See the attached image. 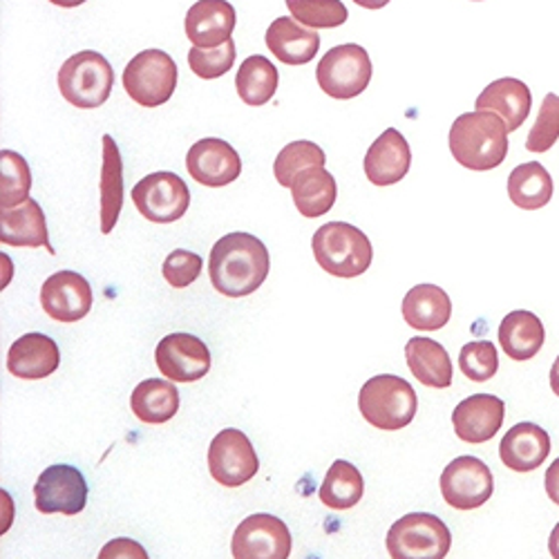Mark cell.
Here are the masks:
<instances>
[{
	"mask_svg": "<svg viewBox=\"0 0 559 559\" xmlns=\"http://www.w3.org/2000/svg\"><path fill=\"white\" fill-rule=\"evenodd\" d=\"M186 168L198 183L209 186V189H222L240 177L242 159L224 139L206 136L191 146L186 155Z\"/></svg>",
	"mask_w": 559,
	"mask_h": 559,
	"instance_id": "cell-15",
	"label": "cell"
},
{
	"mask_svg": "<svg viewBox=\"0 0 559 559\" xmlns=\"http://www.w3.org/2000/svg\"><path fill=\"white\" fill-rule=\"evenodd\" d=\"M450 546V528L428 512H409L396 520L388 533V552L392 559H443Z\"/></svg>",
	"mask_w": 559,
	"mask_h": 559,
	"instance_id": "cell-7",
	"label": "cell"
},
{
	"mask_svg": "<svg viewBox=\"0 0 559 559\" xmlns=\"http://www.w3.org/2000/svg\"><path fill=\"white\" fill-rule=\"evenodd\" d=\"M271 269L264 242L251 233H228L213 245L209 275L213 287L226 298H245L258 292Z\"/></svg>",
	"mask_w": 559,
	"mask_h": 559,
	"instance_id": "cell-1",
	"label": "cell"
},
{
	"mask_svg": "<svg viewBox=\"0 0 559 559\" xmlns=\"http://www.w3.org/2000/svg\"><path fill=\"white\" fill-rule=\"evenodd\" d=\"M546 341L544 324L533 311H510L499 324V345L512 360L535 358Z\"/></svg>",
	"mask_w": 559,
	"mask_h": 559,
	"instance_id": "cell-26",
	"label": "cell"
},
{
	"mask_svg": "<svg viewBox=\"0 0 559 559\" xmlns=\"http://www.w3.org/2000/svg\"><path fill=\"white\" fill-rule=\"evenodd\" d=\"M495 492V477L477 456H456L441 475V495L454 510L481 508Z\"/></svg>",
	"mask_w": 559,
	"mask_h": 559,
	"instance_id": "cell-11",
	"label": "cell"
},
{
	"mask_svg": "<svg viewBox=\"0 0 559 559\" xmlns=\"http://www.w3.org/2000/svg\"><path fill=\"white\" fill-rule=\"evenodd\" d=\"M177 63L164 50L139 52L123 70V90L142 108H159L177 90Z\"/></svg>",
	"mask_w": 559,
	"mask_h": 559,
	"instance_id": "cell-6",
	"label": "cell"
},
{
	"mask_svg": "<svg viewBox=\"0 0 559 559\" xmlns=\"http://www.w3.org/2000/svg\"><path fill=\"white\" fill-rule=\"evenodd\" d=\"M365 175L374 186H392L405 179L412 166V151L407 139L396 130L388 128L365 155Z\"/></svg>",
	"mask_w": 559,
	"mask_h": 559,
	"instance_id": "cell-19",
	"label": "cell"
},
{
	"mask_svg": "<svg viewBox=\"0 0 559 559\" xmlns=\"http://www.w3.org/2000/svg\"><path fill=\"white\" fill-rule=\"evenodd\" d=\"M292 16L311 29H332L341 27L349 12L341 0H287Z\"/></svg>",
	"mask_w": 559,
	"mask_h": 559,
	"instance_id": "cell-36",
	"label": "cell"
},
{
	"mask_svg": "<svg viewBox=\"0 0 559 559\" xmlns=\"http://www.w3.org/2000/svg\"><path fill=\"white\" fill-rule=\"evenodd\" d=\"M130 407L142 424L159 426L170 421V418L177 414L179 392L170 381L148 379L134 388L130 396Z\"/></svg>",
	"mask_w": 559,
	"mask_h": 559,
	"instance_id": "cell-30",
	"label": "cell"
},
{
	"mask_svg": "<svg viewBox=\"0 0 559 559\" xmlns=\"http://www.w3.org/2000/svg\"><path fill=\"white\" fill-rule=\"evenodd\" d=\"M550 454V437L535 424L512 426L499 445V456L506 468L515 473H533Z\"/></svg>",
	"mask_w": 559,
	"mask_h": 559,
	"instance_id": "cell-24",
	"label": "cell"
},
{
	"mask_svg": "<svg viewBox=\"0 0 559 559\" xmlns=\"http://www.w3.org/2000/svg\"><path fill=\"white\" fill-rule=\"evenodd\" d=\"M452 316L450 296L437 285H416L403 298V318L418 332L443 330Z\"/></svg>",
	"mask_w": 559,
	"mask_h": 559,
	"instance_id": "cell-25",
	"label": "cell"
},
{
	"mask_svg": "<svg viewBox=\"0 0 559 559\" xmlns=\"http://www.w3.org/2000/svg\"><path fill=\"white\" fill-rule=\"evenodd\" d=\"M202 269H204V260L198 253L177 249L164 260L162 273H164V280L170 287L186 289V287H191L195 280L200 277Z\"/></svg>",
	"mask_w": 559,
	"mask_h": 559,
	"instance_id": "cell-40",
	"label": "cell"
},
{
	"mask_svg": "<svg viewBox=\"0 0 559 559\" xmlns=\"http://www.w3.org/2000/svg\"><path fill=\"white\" fill-rule=\"evenodd\" d=\"M362 492H365V481L360 471L349 461L338 459L328 471V477H324L318 490V497L332 510H349L362 499Z\"/></svg>",
	"mask_w": 559,
	"mask_h": 559,
	"instance_id": "cell-32",
	"label": "cell"
},
{
	"mask_svg": "<svg viewBox=\"0 0 559 559\" xmlns=\"http://www.w3.org/2000/svg\"><path fill=\"white\" fill-rule=\"evenodd\" d=\"M52 5H57V8H66V10H70V8H79V5H83V3H87V0H50Z\"/></svg>",
	"mask_w": 559,
	"mask_h": 559,
	"instance_id": "cell-46",
	"label": "cell"
},
{
	"mask_svg": "<svg viewBox=\"0 0 559 559\" xmlns=\"http://www.w3.org/2000/svg\"><path fill=\"white\" fill-rule=\"evenodd\" d=\"M407 367L414 379L435 390H445L452 385V362L445 347L432 338L416 336L405 345Z\"/></svg>",
	"mask_w": 559,
	"mask_h": 559,
	"instance_id": "cell-27",
	"label": "cell"
},
{
	"mask_svg": "<svg viewBox=\"0 0 559 559\" xmlns=\"http://www.w3.org/2000/svg\"><path fill=\"white\" fill-rule=\"evenodd\" d=\"M475 108L497 112L506 121L508 132H515L522 128V123L531 115V108H533L531 87L524 81L512 79V76L497 79L490 85H486V90H481Z\"/></svg>",
	"mask_w": 559,
	"mask_h": 559,
	"instance_id": "cell-23",
	"label": "cell"
},
{
	"mask_svg": "<svg viewBox=\"0 0 559 559\" xmlns=\"http://www.w3.org/2000/svg\"><path fill=\"white\" fill-rule=\"evenodd\" d=\"M40 307L55 322H79L92 309V287L76 271H59L43 283Z\"/></svg>",
	"mask_w": 559,
	"mask_h": 559,
	"instance_id": "cell-16",
	"label": "cell"
},
{
	"mask_svg": "<svg viewBox=\"0 0 559 559\" xmlns=\"http://www.w3.org/2000/svg\"><path fill=\"white\" fill-rule=\"evenodd\" d=\"M59 90L63 99L81 110L102 108L115 85V72L99 52L83 50L72 55L59 70Z\"/></svg>",
	"mask_w": 559,
	"mask_h": 559,
	"instance_id": "cell-5",
	"label": "cell"
},
{
	"mask_svg": "<svg viewBox=\"0 0 559 559\" xmlns=\"http://www.w3.org/2000/svg\"><path fill=\"white\" fill-rule=\"evenodd\" d=\"M155 362L173 383H195L211 371V352L193 334H168L155 349Z\"/></svg>",
	"mask_w": 559,
	"mask_h": 559,
	"instance_id": "cell-14",
	"label": "cell"
},
{
	"mask_svg": "<svg viewBox=\"0 0 559 559\" xmlns=\"http://www.w3.org/2000/svg\"><path fill=\"white\" fill-rule=\"evenodd\" d=\"M448 146L463 168L468 170H492L503 164L508 155V128L497 112L475 110L454 119Z\"/></svg>",
	"mask_w": 559,
	"mask_h": 559,
	"instance_id": "cell-2",
	"label": "cell"
},
{
	"mask_svg": "<svg viewBox=\"0 0 559 559\" xmlns=\"http://www.w3.org/2000/svg\"><path fill=\"white\" fill-rule=\"evenodd\" d=\"M102 559H112V557H134V559H146L148 552L142 544H136L132 539H126V537H119V539H112L108 546L102 548L99 552Z\"/></svg>",
	"mask_w": 559,
	"mask_h": 559,
	"instance_id": "cell-41",
	"label": "cell"
},
{
	"mask_svg": "<svg viewBox=\"0 0 559 559\" xmlns=\"http://www.w3.org/2000/svg\"><path fill=\"white\" fill-rule=\"evenodd\" d=\"M0 242L19 249L45 247L52 255V242L48 238V222L36 200H25L19 206L0 209Z\"/></svg>",
	"mask_w": 559,
	"mask_h": 559,
	"instance_id": "cell-20",
	"label": "cell"
},
{
	"mask_svg": "<svg viewBox=\"0 0 559 559\" xmlns=\"http://www.w3.org/2000/svg\"><path fill=\"white\" fill-rule=\"evenodd\" d=\"M371 59L365 48L356 43H345L332 48L316 68V81L324 95L347 102L367 90L371 81Z\"/></svg>",
	"mask_w": 559,
	"mask_h": 559,
	"instance_id": "cell-8",
	"label": "cell"
},
{
	"mask_svg": "<svg viewBox=\"0 0 559 559\" xmlns=\"http://www.w3.org/2000/svg\"><path fill=\"white\" fill-rule=\"evenodd\" d=\"M230 552L236 559H287L292 555V533L273 515H251L233 533Z\"/></svg>",
	"mask_w": 559,
	"mask_h": 559,
	"instance_id": "cell-13",
	"label": "cell"
},
{
	"mask_svg": "<svg viewBox=\"0 0 559 559\" xmlns=\"http://www.w3.org/2000/svg\"><path fill=\"white\" fill-rule=\"evenodd\" d=\"M61 365L59 345L45 334L21 336L8 354V369L12 377L23 381L48 379Z\"/></svg>",
	"mask_w": 559,
	"mask_h": 559,
	"instance_id": "cell-22",
	"label": "cell"
},
{
	"mask_svg": "<svg viewBox=\"0 0 559 559\" xmlns=\"http://www.w3.org/2000/svg\"><path fill=\"white\" fill-rule=\"evenodd\" d=\"M358 407L369 426L385 432H396L414 421L418 399L405 379L394 374H379L360 388Z\"/></svg>",
	"mask_w": 559,
	"mask_h": 559,
	"instance_id": "cell-4",
	"label": "cell"
},
{
	"mask_svg": "<svg viewBox=\"0 0 559 559\" xmlns=\"http://www.w3.org/2000/svg\"><path fill=\"white\" fill-rule=\"evenodd\" d=\"M104 164H102V233L108 236L119 222L123 206V159L110 134H104Z\"/></svg>",
	"mask_w": 559,
	"mask_h": 559,
	"instance_id": "cell-29",
	"label": "cell"
},
{
	"mask_svg": "<svg viewBox=\"0 0 559 559\" xmlns=\"http://www.w3.org/2000/svg\"><path fill=\"white\" fill-rule=\"evenodd\" d=\"M264 43L269 52L285 66H305L311 63L320 50V34L296 19L280 16L269 25Z\"/></svg>",
	"mask_w": 559,
	"mask_h": 559,
	"instance_id": "cell-21",
	"label": "cell"
},
{
	"mask_svg": "<svg viewBox=\"0 0 559 559\" xmlns=\"http://www.w3.org/2000/svg\"><path fill=\"white\" fill-rule=\"evenodd\" d=\"M548 550H550V557H552V559H559V522H557V526H555L552 533H550Z\"/></svg>",
	"mask_w": 559,
	"mask_h": 559,
	"instance_id": "cell-44",
	"label": "cell"
},
{
	"mask_svg": "<svg viewBox=\"0 0 559 559\" xmlns=\"http://www.w3.org/2000/svg\"><path fill=\"white\" fill-rule=\"evenodd\" d=\"M552 177L539 162L520 164L508 175V198L524 211L544 209L552 200Z\"/></svg>",
	"mask_w": 559,
	"mask_h": 559,
	"instance_id": "cell-31",
	"label": "cell"
},
{
	"mask_svg": "<svg viewBox=\"0 0 559 559\" xmlns=\"http://www.w3.org/2000/svg\"><path fill=\"white\" fill-rule=\"evenodd\" d=\"M136 211L148 222L170 224L186 215L191 206V191L186 181L168 170L151 173L132 189Z\"/></svg>",
	"mask_w": 559,
	"mask_h": 559,
	"instance_id": "cell-9",
	"label": "cell"
},
{
	"mask_svg": "<svg viewBox=\"0 0 559 559\" xmlns=\"http://www.w3.org/2000/svg\"><path fill=\"white\" fill-rule=\"evenodd\" d=\"M292 195L298 213L313 219L328 215L334 209L338 198V183L330 170H324V166H311L294 179Z\"/></svg>",
	"mask_w": 559,
	"mask_h": 559,
	"instance_id": "cell-28",
	"label": "cell"
},
{
	"mask_svg": "<svg viewBox=\"0 0 559 559\" xmlns=\"http://www.w3.org/2000/svg\"><path fill=\"white\" fill-rule=\"evenodd\" d=\"M559 139V97L548 92L542 102L535 126L528 132L526 148L531 153H548Z\"/></svg>",
	"mask_w": 559,
	"mask_h": 559,
	"instance_id": "cell-38",
	"label": "cell"
},
{
	"mask_svg": "<svg viewBox=\"0 0 559 559\" xmlns=\"http://www.w3.org/2000/svg\"><path fill=\"white\" fill-rule=\"evenodd\" d=\"M34 503L43 515H79L87 503V484L74 465H50L34 484Z\"/></svg>",
	"mask_w": 559,
	"mask_h": 559,
	"instance_id": "cell-12",
	"label": "cell"
},
{
	"mask_svg": "<svg viewBox=\"0 0 559 559\" xmlns=\"http://www.w3.org/2000/svg\"><path fill=\"white\" fill-rule=\"evenodd\" d=\"M475 3H481V0H475Z\"/></svg>",
	"mask_w": 559,
	"mask_h": 559,
	"instance_id": "cell-47",
	"label": "cell"
},
{
	"mask_svg": "<svg viewBox=\"0 0 559 559\" xmlns=\"http://www.w3.org/2000/svg\"><path fill=\"white\" fill-rule=\"evenodd\" d=\"M260 471L253 443L240 430H222L209 448V473L224 488H240Z\"/></svg>",
	"mask_w": 559,
	"mask_h": 559,
	"instance_id": "cell-10",
	"label": "cell"
},
{
	"mask_svg": "<svg viewBox=\"0 0 559 559\" xmlns=\"http://www.w3.org/2000/svg\"><path fill=\"white\" fill-rule=\"evenodd\" d=\"M550 390L559 396V356L555 358V362L550 367Z\"/></svg>",
	"mask_w": 559,
	"mask_h": 559,
	"instance_id": "cell-45",
	"label": "cell"
},
{
	"mask_svg": "<svg viewBox=\"0 0 559 559\" xmlns=\"http://www.w3.org/2000/svg\"><path fill=\"white\" fill-rule=\"evenodd\" d=\"M459 367L465 379L475 383L490 381L499 371V354L490 341H473L461 347Z\"/></svg>",
	"mask_w": 559,
	"mask_h": 559,
	"instance_id": "cell-37",
	"label": "cell"
},
{
	"mask_svg": "<svg viewBox=\"0 0 559 559\" xmlns=\"http://www.w3.org/2000/svg\"><path fill=\"white\" fill-rule=\"evenodd\" d=\"M311 249L320 269L336 277L362 275L374 260L369 238L347 222L322 224L311 240Z\"/></svg>",
	"mask_w": 559,
	"mask_h": 559,
	"instance_id": "cell-3",
	"label": "cell"
},
{
	"mask_svg": "<svg viewBox=\"0 0 559 559\" xmlns=\"http://www.w3.org/2000/svg\"><path fill=\"white\" fill-rule=\"evenodd\" d=\"M277 83H280V74L275 66L260 55L249 57L236 74V90L240 99L253 108L264 106L273 99Z\"/></svg>",
	"mask_w": 559,
	"mask_h": 559,
	"instance_id": "cell-33",
	"label": "cell"
},
{
	"mask_svg": "<svg viewBox=\"0 0 559 559\" xmlns=\"http://www.w3.org/2000/svg\"><path fill=\"white\" fill-rule=\"evenodd\" d=\"M544 486H546V495L550 501H555L559 506V459H555L544 477Z\"/></svg>",
	"mask_w": 559,
	"mask_h": 559,
	"instance_id": "cell-42",
	"label": "cell"
},
{
	"mask_svg": "<svg viewBox=\"0 0 559 559\" xmlns=\"http://www.w3.org/2000/svg\"><path fill=\"white\" fill-rule=\"evenodd\" d=\"M354 3L365 10H383L385 5L392 3V0H354Z\"/></svg>",
	"mask_w": 559,
	"mask_h": 559,
	"instance_id": "cell-43",
	"label": "cell"
},
{
	"mask_svg": "<svg viewBox=\"0 0 559 559\" xmlns=\"http://www.w3.org/2000/svg\"><path fill=\"white\" fill-rule=\"evenodd\" d=\"M32 170L23 155L5 148L0 153V209H12L29 200Z\"/></svg>",
	"mask_w": 559,
	"mask_h": 559,
	"instance_id": "cell-34",
	"label": "cell"
},
{
	"mask_svg": "<svg viewBox=\"0 0 559 559\" xmlns=\"http://www.w3.org/2000/svg\"><path fill=\"white\" fill-rule=\"evenodd\" d=\"M238 16L228 0H198L186 14V36L195 48H217L233 38Z\"/></svg>",
	"mask_w": 559,
	"mask_h": 559,
	"instance_id": "cell-18",
	"label": "cell"
},
{
	"mask_svg": "<svg viewBox=\"0 0 559 559\" xmlns=\"http://www.w3.org/2000/svg\"><path fill=\"white\" fill-rule=\"evenodd\" d=\"M506 418V403L492 394H473L461 401L452 412V426L461 441L486 443L495 439Z\"/></svg>",
	"mask_w": 559,
	"mask_h": 559,
	"instance_id": "cell-17",
	"label": "cell"
},
{
	"mask_svg": "<svg viewBox=\"0 0 559 559\" xmlns=\"http://www.w3.org/2000/svg\"><path fill=\"white\" fill-rule=\"evenodd\" d=\"M324 162H328V157H324V151L318 144H313V142H292L277 153L275 164H273V175H275L280 186L292 189L294 179L302 170H307L311 166H324Z\"/></svg>",
	"mask_w": 559,
	"mask_h": 559,
	"instance_id": "cell-35",
	"label": "cell"
},
{
	"mask_svg": "<svg viewBox=\"0 0 559 559\" xmlns=\"http://www.w3.org/2000/svg\"><path fill=\"white\" fill-rule=\"evenodd\" d=\"M233 63H236V43L226 40L224 45H217V48H191L189 52V66L200 79H219L226 72H230Z\"/></svg>",
	"mask_w": 559,
	"mask_h": 559,
	"instance_id": "cell-39",
	"label": "cell"
}]
</instances>
